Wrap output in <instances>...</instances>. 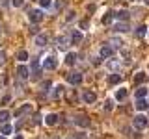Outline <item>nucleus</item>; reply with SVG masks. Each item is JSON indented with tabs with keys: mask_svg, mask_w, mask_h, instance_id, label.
I'll use <instances>...</instances> for the list:
<instances>
[{
	"mask_svg": "<svg viewBox=\"0 0 149 139\" xmlns=\"http://www.w3.org/2000/svg\"><path fill=\"white\" fill-rule=\"evenodd\" d=\"M134 128H138V130H143L149 124V119L146 117V115H136V117H134Z\"/></svg>",
	"mask_w": 149,
	"mask_h": 139,
	"instance_id": "obj_1",
	"label": "nucleus"
},
{
	"mask_svg": "<svg viewBox=\"0 0 149 139\" xmlns=\"http://www.w3.org/2000/svg\"><path fill=\"white\" fill-rule=\"evenodd\" d=\"M58 67V61H56L54 56H47L45 61H43V69H47V71H54V69Z\"/></svg>",
	"mask_w": 149,
	"mask_h": 139,
	"instance_id": "obj_2",
	"label": "nucleus"
},
{
	"mask_svg": "<svg viewBox=\"0 0 149 139\" xmlns=\"http://www.w3.org/2000/svg\"><path fill=\"white\" fill-rule=\"evenodd\" d=\"M28 17H30V21L34 22V24H37V22L43 21V11H41V9H32Z\"/></svg>",
	"mask_w": 149,
	"mask_h": 139,
	"instance_id": "obj_3",
	"label": "nucleus"
},
{
	"mask_svg": "<svg viewBox=\"0 0 149 139\" xmlns=\"http://www.w3.org/2000/svg\"><path fill=\"white\" fill-rule=\"evenodd\" d=\"M56 45H58V48L65 50V48H67V45H71L69 35H60V37H56Z\"/></svg>",
	"mask_w": 149,
	"mask_h": 139,
	"instance_id": "obj_4",
	"label": "nucleus"
},
{
	"mask_svg": "<svg viewBox=\"0 0 149 139\" xmlns=\"http://www.w3.org/2000/svg\"><path fill=\"white\" fill-rule=\"evenodd\" d=\"M101 58H104V59H108V58H112V56H114V48H112L110 45H102L101 46Z\"/></svg>",
	"mask_w": 149,
	"mask_h": 139,
	"instance_id": "obj_5",
	"label": "nucleus"
},
{
	"mask_svg": "<svg viewBox=\"0 0 149 139\" xmlns=\"http://www.w3.org/2000/svg\"><path fill=\"white\" fill-rule=\"evenodd\" d=\"M67 82L73 83V85H78V83L82 82V74H80V72H71V74H67Z\"/></svg>",
	"mask_w": 149,
	"mask_h": 139,
	"instance_id": "obj_6",
	"label": "nucleus"
},
{
	"mask_svg": "<svg viewBox=\"0 0 149 139\" xmlns=\"http://www.w3.org/2000/svg\"><path fill=\"white\" fill-rule=\"evenodd\" d=\"M74 124H78V126H90V117L88 115H77L74 117Z\"/></svg>",
	"mask_w": 149,
	"mask_h": 139,
	"instance_id": "obj_7",
	"label": "nucleus"
},
{
	"mask_svg": "<svg viewBox=\"0 0 149 139\" xmlns=\"http://www.w3.org/2000/svg\"><path fill=\"white\" fill-rule=\"evenodd\" d=\"M82 98H84V102H86V104H93V102L97 100V96H95V93H93V91H84Z\"/></svg>",
	"mask_w": 149,
	"mask_h": 139,
	"instance_id": "obj_8",
	"label": "nucleus"
},
{
	"mask_svg": "<svg viewBox=\"0 0 149 139\" xmlns=\"http://www.w3.org/2000/svg\"><path fill=\"white\" fill-rule=\"evenodd\" d=\"M82 43V34L78 30H73L71 32V45H80Z\"/></svg>",
	"mask_w": 149,
	"mask_h": 139,
	"instance_id": "obj_9",
	"label": "nucleus"
},
{
	"mask_svg": "<svg viewBox=\"0 0 149 139\" xmlns=\"http://www.w3.org/2000/svg\"><path fill=\"white\" fill-rule=\"evenodd\" d=\"M134 106H136V109H138V111H146V109L149 108V102H147L146 98H138Z\"/></svg>",
	"mask_w": 149,
	"mask_h": 139,
	"instance_id": "obj_10",
	"label": "nucleus"
},
{
	"mask_svg": "<svg viewBox=\"0 0 149 139\" xmlns=\"http://www.w3.org/2000/svg\"><path fill=\"white\" fill-rule=\"evenodd\" d=\"M58 120H60V117L56 113H50V115H47V119H45V122L49 124V126H54V124H58Z\"/></svg>",
	"mask_w": 149,
	"mask_h": 139,
	"instance_id": "obj_11",
	"label": "nucleus"
},
{
	"mask_svg": "<svg viewBox=\"0 0 149 139\" xmlns=\"http://www.w3.org/2000/svg\"><path fill=\"white\" fill-rule=\"evenodd\" d=\"M28 67H24V65H19L17 67V74H19V78H22V80H26L28 78Z\"/></svg>",
	"mask_w": 149,
	"mask_h": 139,
	"instance_id": "obj_12",
	"label": "nucleus"
},
{
	"mask_svg": "<svg viewBox=\"0 0 149 139\" xmlns=\"http://www.w3.org/2000/svg\"><path fill=\"white\" fill-rule=\"evenodd\" d=\"M47 43H49V37H47V35L39 34V35L36 37V45L37 46H47Z\"/></svg>",
	"mask_w": 149,
	"mask_h": 139,
	"instance_id": "obj_13",
	"label": "nucleus"
},
{
	"mask_svg": "<svg viewBox=\"0 0 149 139\" xmlns=\"http://www.w3.org/2000/svg\"><path fill=\"white\" fill-rule=\"evenodd\" d=\"M147 78H149V76H147V74H143V72H138V74H136V76H134V82H136V83H138V85H140V83H143V82H146V80H147Z\"/></svg>",
	"mask_w": 149,
	"mask_h": 139,
	"instance_id": "obj_14",
	"label": "nucleus"
},
{
	"mask_svg": "<svg viewBox=\"0 0 149 139\" xmlns=\"http://www.w3.org/2000/svg\"><path fill=\"white\" fill-rule=\"evenodd\" d=\"M0 132H2L4 136H8V133H11V132H13V126H11V124H8V122H4V124H2V128H0Z\"/></svg>",
	"mask_w": 149,
	"mask_h": 139,
	"instance_id": "obj_15",
	"label": "nucleus"
},
{
	"mask_svg": "<svg viewBox=\"0 0 149 139\" xmlns=\"http://www.w3.org/2000/svg\"><path fill=\"white\" fill-rule=\"evenodd\" d=\"M8 120H9V111L8 109H0V122H8Z\"/></svg>",
	"mask_w": 149,
	"mask_h": 139,
	"instance_id": "obj_16",
	"label": "nucleus"
},
{
	"mask_svg": "<svg viewBox=\"0 0 149 139\" xmlns=\"http://www.w3.org/2000/svg\"><path fill=\"white\" fill-rule=\"evenodd\" d=\"M74 61H77V54L69 52L67 56H65V63H67V65H74Z\"/></svg>",
	"mask_w": 149,
	"mask_h": 139,
	"instance_id": "obj_17",
	"label": "nucleus"
},
{
	"mask_svg": "<svg viewBox=\"0 0 149 139\" xmlns=\"http://www.w3.org/2000/svg\"><path fill=\"white\" fill-rule=\"evenodd\" d=\"M114 30L116 32H129V24H127V22H119V24L114 26Z\"/></svg>",
	"mask_w": 149,
	"mask_h": 139,
	"instance_id": "obj_18",
	"label": "nucleus"
},
{
	"mask_svg": "<svg viewBox=\"0 0 149 139\" xmlns=\"http://www.w3.org/2000/svg\"><path fill=\"white\" fill-rule=\"evenodd\" d=\"M17 59H19V61H26V59H28V52H26V50H19V52H17Z\"/></svg>",
	"mask_w": 149,
	"mask_h": 139,
	"instance_id": "obj_19",
	"label": "nucleus"
},
{
	"mask_svg": "<svg viewBox=\"0 0 149 139\" xmlns=\"http://www.w3.org/2000/svg\"><path fill=\"white\" fill-rule=\"evenodd\" d=\"M114 17L121 19V21H129V11H118V13H114Z\"/></svg>",
	"mask_w": 149,
	"mask_h": 139,
	"instance_id": "obj_20",
	"label": "nucleus"
},
{
	"mask_svg": "<svg viewBox=\"0 0 149 139\" xmlns=\"http://www.w3.org/2000/svg\"><path fill=\"white\" fill-rule=\"evenodd\" d=\"M147 95V89L146 87H140V89H136V98H146Z\"/></svg>",
	"mask_w": 149,
	"mask_h": 139,
	"instance_id": "obj_21",
	"label": "nucleus"
},
{
	"mask_svg": "<svg viewBox=\"0 0 149 139\" xmlns=\"http://www.w3.org/2000/svg\"><path fill=\"white\" fill-rule=\"evenodd\" d=\"M116 98H118V100H125V98H127V89H119L118 93H116Z\"/></svg>",
	"mask_w": 149,
	"mask_h": 139,
	"instance_id": "obj_22",
	"label": "nucleus"
},
{
	"mask_svg": "<svg viewBox=\"0 0 149 139\" xmlns=\"http://www.w3.org/2000/svg\"><path fill=\"white\" fill-rule=\"evenodd\" d=\"M30 111H32V108H30V106H22V108H19L17 109V117H19V115H22V113H30Z\"/></svg>",
	"mask_w": 149,
	"mask_h": 139,
	"instance_id": "obj_23",
	"label": "nucleus"
},
{
	"mask_svg": "<svg viewBox=\"0 0 149 139\" xmlns=\"http://www.w3.org/2000/svg\"><path fill=\"white\" fill-rule=\"evenodd\" d=\"M146 34H147V28L146 26H138L136 28V37H143Z\"/></svg>",
	"mask_w": 149,
	"mask_h": 139,
	"instance_id": "obj_24",
	"label": "nucleus"
},
{
	"mask_svg": "<svg viewBox=\"0 0 149 139\" xmlns=\"http://www.w3.org/2000/svg\"><path fill=\"white\" fill-rule=\"evenodd\" d=\"M108 69H110V71H118V69H119V63L116 61V59H110V61H108Z\"/></svg>",
	"mask_w": 149,
	"mask_h": 139,
	"instance_id": "obj_25",
	"label": "nucleus"
},
{
	"mask_svg": "<svg viewBox=\"0 0 149 139\" xmlns=\"http://www.w3.org/2000/svg\"><path fill=\"white\" fill-rule=\"evenodd\" d=\"M62 91H63V87H62V85H56V87H54V93H52V96H54V98H60Z\"/></svg>",
	"mask_w": 149,
	"mask_h": 139,
	"instance_id": "obj_26",
	"label": "nucleus"
},
{
	"mask_svg": "<svg viewBox=\"0 0 149 139\" xmlns=\"http://www.w3.org/2000/svg\"><path fill=\"white\" fill-rule=\"evenodd\" d=\"M119 80H121V76H119V74H112V76L108 78V82L112 83V85H114V83H119Z\"/></svg>",
	"mask_w": 149,
	"mask_h": 139,
	"instance_id": "obj_27",
	"label": "nucleus"
},
{
	"mask_svg": "<svg viewBox=\"0 0 149 139\" xmlns=\"http://www.w3.org/2000/svg\"><path fill=\"white\" fill-rule=\"evenodd\" d=\"M32 72H34V74H39V61H37V59L32 61Z\"/></svg>",
	"mask_w": 149,
	"mask_h": 139,
	"instance_id": "obj_28",
	"label": "nucleus"
},
{
	"mask_svg": "<svg viewBox=\"0 0 149 139\" xmlns=\"http://www.w3.org/2000/svg\"><path fill=\"white\" fill-rule=\"evenodd\" d=\"M112 17H114V13H106V15L102 17V24H110V22H112Z\"/></svg>",
	"mask_w": 149,
	"mask_h": 139,
	"instance_id": "obj_29",
	"label": "nucleus"
},
{
	"mask_svg": "<svg viewBox=\"0 0 149 139\" xmlns=\"http://www.w3.org/2000/svg\"><path fill=\"white\" fill-rule=\"evenodd\" d=\"M121 45H123V43H121V39H118V37H116V39H112V48H121Z\"/></svg>",
	"mask_w": 149,
	"mask_h": 139,
	"instance_id": "obj_30",
	"label": "nucleus"
},
{
	"mask_svg": "<svg viewBox=\"0 0 149 139\" xmlns=\"http://www.w3.org/2000/svg\"><path fill=\"white\" fill-rule=\"evenodd\" d=\"M11 4H13L15 8H21L22 4H24V0H11Z\"/></svg>",
	"mask_w": 149,
	"mask_h": 139,
	"instance_id": "obj_31",
	"label": "nucleus"
},
{
	"mask_svg": "<svg viewBox=\"0 0 149 139\" xmlns=\"http://www.w3.org/2000/svg\"><path fill=\"white\" fill-rule=\"evenodd\" d=\"M4 63H6V54H4V52H0V67H2Z\"/></svg>",
	"mask_w": 149,
	"mask_h": 139,
	"instance_id": "obj_32",
	"label": "nucleus"
},
{
	"mask_svg": "<svg viewBox=\"0 0 149 139\" xmlns=\"http://www.w3.org/2000/svg\"><path fill=\"white\" fill-rule=\"evenodd\" d=\"M39 4H41L43 8H49V6H50V0H39Z\"/></svg>",
	"mask_w": 149,
	"mask_h": 139,
	"instance_id": "obj_33",
	"label": "nucleus"
},
{
	"mask_svg": "<svg viewBox=\"0 0 149 139\" xmlns=\"http://www.w3.org/2000/svg\"><path fill=\"white\" fill-rule=\"evenodd\" d=\"M65 19H67V21H73V19H74V11H69V15Z\"/></svg>",
	"mask_w": 149,
	"mask_h": 139,
	"instance_id": "obj_34",
	"label": "nucleus"
},
{
	"mask_svg": "<svg viewBox=\"0 0 149 139\" xmlns=\"http://www.w3.org/2000/svg\"><path fill=\"white\" fill-rule=\"evenodd\" d=\"M37 122H41V115H36L34 117V124H37Z\"/></svg>",
	"mask_w": 149,
	"mask_h": 139,
	"instance_id": "obj_35",
	"label": "nucleus"
},
{
	"mask_svg": "<svg viewBox=\"0 0 149 139\" xmlns=\"http://www.w3.org/2000/svg\"><path fill=\"white\" fill-rule=\"evenodd\" d=\"M41 87H43V91H47V87H50V82H45V83H43Z\"/></svg>",
	"mask_w": 149,
	"mask_h": 139,
	"instance_id": "obj_36",
	"label": "nucleus"
},
{
	"mask_svg": "<svg viewBox=\"0 0 149 139\" xmlns=\"http://www.w3.org/2000/svg\"><path fill=\"white\" fill-rule=\"evenodd\" d=\"M15 139H22V136H17V137H15Z\"/></svg>",
	"mask_w": 149,
	"mask_h": 139,
	"instance_id": "obj_37",
	"label": "nucleus"
},
{
	"mask_svg": "<svg viewBox=\"0 0 149 139\" xmlns=\"http://www.w3.org/2000/svg\"><path fill=\"white\" fill-rule=\"evenodd\" d=\"M67 139H78V137H73V136H71V137H67Z\"/></svg>",
	"mask_w": 149,
	"mask_h": 139,
	"instance_id": "obj_38",
	"label": "nucleus"
},
{
	"mask_svg": "<svg viewBox=\"0 0 149 139\" xmlns=\"http://www.w3.org/2000/svg\"><path fill=\"white\" fill-rule=\"evenodd\" d=\"M143 2H146V4H147V6H149V0H143Z\"/></svg>",
	"mask_w": 149,
	"mask_h": 139,
	"instance_id": "obj_39",
	"label": "nucleus"
},
{
	"mask_svg": "<svg viewBox=\"0 0 149 139\" xmlns=\"http://www.w3.org/2000/svg\"><path fill=\"white\" fill-rule=\"evenodd\" d=\"M0 139H6V136H0Z\"/></svg>",
	"mask_w": 149,
	"mask_h": 139,
	"instance_id": "obj_40",
	"label": "nucleus"
}]
</instances>
